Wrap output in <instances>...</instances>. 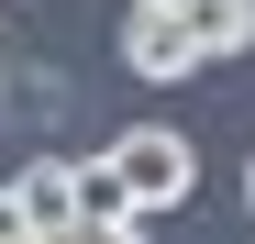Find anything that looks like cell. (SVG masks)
Here are the masks:
<instances>
[{"instance_id": "ba28073f", "label": "cell", "mask_w": 255, "mask_h": 244, "mask_svg": "<svg viewBox=\"0 0 255 244\" xmlns=\"http://www.w3.org/2000/svg\"><path fill=\"white\" fill-rule=\"evenodd\" d=\"M11 244H45V233H11Z\"/></svg>"}, {"instance_id": "3957f363", "label": "cell", "mask_w": 255, "mask_h": 244, "mask_svg": "<svg viewBox=\"0 0 255 244\" xmlns=\"http://www.w3.org/2000/svg\"><path fill=\"white\" fill-rule=\"evenodd\" d=\"M11 189H22V211H33V233H56V244L78 233V167H22Z\"/></svg>"}, {"instance_id": "7a4b0ae2", "label": "cell", "mask_w": 255, "mask_h": 244, "mask_svg": "<svg viewBox=\"0 0 255 244\" xmlns=\"http://www.w3.org/2000/svg\"><path fill=\"white\" fill-rule=\"evenodd\" d=\"M122 67H133V78H200L211 56H200L189 11H155V0H133V11H122Z\"/></svg>"}, {"instance_id": "5b68a950", "label": "cell", "mask_w": 255, "mask_h": 244, "mask_svg": "<svg viewBox=\"0 0 255 244\" xmlns=\"http://www.w3.org/2000/svg\"><path fill=\"white\" fill-rule=\"evenodd\" d=\"M78 222H133V189H122L111 155H89V167H78Z\"/></svg>"}, {"instance_id": "6da1fadb", "label": "cell", "mask_w": 255, "mask_h": 244, "mask_svg": "<svg viewBox=\"0 0 255 244\" xmlns=\"http://www.w3.org/2000/svg\"><path fill=\"white\" fill-rule=\"evenodd\" d=\"M100 155L122 167V189H133V211H178V200L200 189V144L178 133V122H133V133H111Z\"/></svg>"}, {"instance_id": "52a82bcc", "label": "cell", "mask_w": 255, "mask_h": 244, "mask_svg": "<svg viewBox=\"0 0 255 244\" xmlns=\"http://www.w3.org/2000/svg\"><path fill=\"white\" fill-rule=\"evenodd\" d=\"M155 11H189V0H155Z\"/></svg>"}, {"instance_id": "8992f818", "label": "cell", "mask_w": 255, "mask_h": 244, "mask_svg": "<svg viewBox=\"0 0 255 244\" xmlns=\"http://www.w3.org/2000/svg\"><path fill=\"white\" fill-rule=\"evenodd\" d=\"M244 211H255V155H244Z\"/></svg>"}, {"instance_id": "277c9868", "label": "cell", "mask_w": 255, "mask_h": 244, "mask_svg": "<svg viewBox=\"0 0 255 244\" xmlns=\"http://www.w3.org/2000/svg\"><path fill=\"white\" fill-rule=\"evenodd\" d=\"M189 33H200V56H244L255 45V0H189Z\"/></svg>"}]
</instances>
